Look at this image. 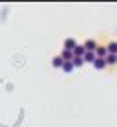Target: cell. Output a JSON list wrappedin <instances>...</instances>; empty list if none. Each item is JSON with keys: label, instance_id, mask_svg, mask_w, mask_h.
Instances as JSON below:
<instances>
[{"label": "cell", "instance_id": "277c9868", "mask_svg": "<svg viewBox=\"0 0 117 127\" xmlns=\"http://www.w3.org/2000/svg\"><path fill=\"white\" fill-rule=\"evenodd\" d=\"M84 54H86L84 46H82V44H77V46H75V50H73V57H82Z\"/></svg>", "mask_w": 117, "mask_h": 127}, {"label": "cell", "instance_id": "ba28073f", "mask_svg": "<svg viewBox=\"0 0 117 127\" xmlns=\"http://www.w3.org/2000/svg\"><path fill=\"white\" fill-rule=\"evenodd\" d=\"M62 57H60V55H57V57H53V61H51V64H53L55 68H62Z\"/></svg>", "mask_w": 117, "mask_h": 127}, {"label": "cell", "instance_id": "5b68a950", "mask_svg": "<svg viewBox=\"0 0 117 127\" xmlns=\"http://www.w3.org/2000/svg\"><path fill=\"white\" fill-rule=\"evenodd\" d=\"M95 59H97V57H95L93 52H86V54L82 55V61H84V63H93Z\"/></svg>", "mask_w": 117, "mask_h": 127}, {"label": "cell", "instance_id": "9c48e42d", "mask_svg": "<svg viewBox=\"0 0 117 127\" xmlns=\"http://www.w3.org/2000/svg\"><path fill=\"white\" fill-rule=\"evenodd\" d=\"M62 70H64L66 74H70L71 70H73V64H71V61H64V63H62Z\"/></svg>", "mask_w": 117, "mask_h": 127}, {"label": "cell", "instance_id": "8992f818", "mask_svg": "<svg viewBox=\"0 0 117 127\" xmlns=\"http://www.w3.org/2000/svg\"><path fill=\"white\" fill-rule=\"evenodd\" d=\"M93 66L97 70H102V68H106V61L104 59H95L93 61Z\"/></svg>", "mask_w": 117, "mask_h": 127}, {"label": "cell", "instance_id": "3957f363", "mask_svg": "<svg viewBox=\"0 0 117 127\" xmlns=\"http://www.w3.org/2000/svg\"><path fill=\"white\" fill-rule=\"evenodd\" d=\"M75 46H77L75 39H66V41H64V50H70V52H73V50H75Z\"/></svg>", "mask_w": 117, "mask_h": 127}, {"label": "cell", "instance_id": "52a82bcc", "mask_svg": "<svg viewBox=\"0 0 117 127\" xmlns=\"http://www.w3.org/2000/svg\"><path fill=\"white\" fill-rule=\"evenodd\" d=\"M60 57H62V61H71V59H73V52H70V50H62Z\"/></svg>", "mask_w": 117, "mask_h": 127}, {"label": "cell", "instance_id": "6da1fadb", "mask_svg": "<svg viewBox=\"0 0 117 127\" xmlns=\"http://www.w3.org/2000/svg\"><path fill=\"white\" fill-rule=\"evenodd\" d=\"M93 54H95V57H97V59H106L108 50H106V46H97Z\"/></svg>", "mask_w": 117, "mask_h": 127}, {"label": "cell", "instance_id": "8fae6325", "mask_svg": "<svg viewBox=\"0 0 117 127\" xmlns=\"http://www.w3.org/2000/svg\"><path fill=\"white\" fill-rule=\"evenodd\" d=\"M104 61H106V64H115V63H117V55H114V54H108Z\"/></svg>", "mask_w": 117, "mask_h": 127}, {"label": "cell", "instance_id": "7a4b0ae2", "mask_svg": "<svg viewBox=\"0 0 117 127\" xmlns=\"http://www.w3.org/2000/svg\"><path fill=\"white\" fill-rule=\"evenodd\" d=\"M82 46H84V50H86V52H95V48H97L99 44L93 41V39H88V41H86Z\"/></svg>", "mask_w": 117, "mask_h": 127}, {"label": "cell", "instance_id": "7c38bea8", "mask_svg": "<svg viewBox=\"0 0 117 127\" xmlns=\"http://www.w3.org/2000/svg\"><path fill=\"white\" fill-rule=\"evenodd\" d=\"M71 64H73V68H75V66H82L84 61H82V57H73L71 59Z\"/></svg>", "mask_w": 117, "mask_h": 127}, {"label": "cell", "instance_id": "30bf717a", "mask_svg": "<svg viewBox=\"0 0 117 127\" xmlns=\"http://www.w3.org/2000/svg\"><path fill=\"white\" fill-rule=\"evenodd\" d=\"M106 50H108V54H114V55H117V42H110V44L106 46Z\"/></svg>", "mask_w": 117, "mask_h": 127}]
</instances>
